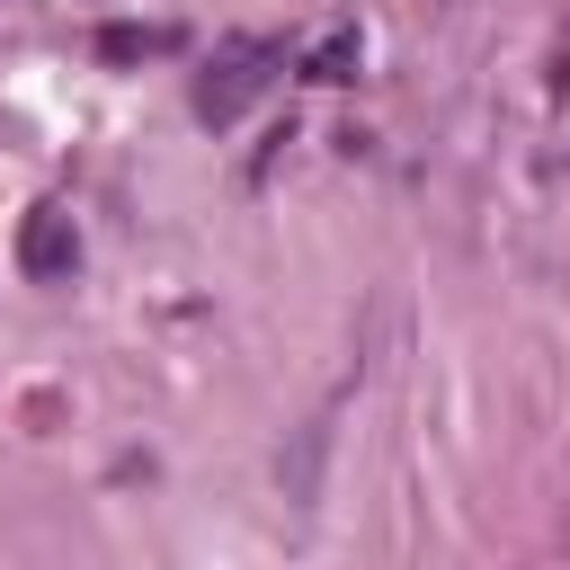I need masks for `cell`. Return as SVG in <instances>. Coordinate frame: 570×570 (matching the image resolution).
<instances>
[{"instance_id": "obj_2", "label": "cell", "mask_w": 570, "mask_h": 570, "mask_svg": "<svg viewBox=\"0 0 570 570\" xmlns=\"http://www.w3.org/2000/svg\"><path fill=\"white\" fill-rule=\"evenodd\" d=\"M71 258H80V240H71V214H53V205H45V214L27 223V276H62Z\"/></svg>"}, {"instance_id": "obj_1", "label": "cell", "mask_w": 570, "mask_h": 570, "mask_svg": "<svg viewBox=\"0 0 570 570\" xmlns=\"http://www.w3.org/2000/svg\"><path fill=\"white\" fill-rule=\"evenodd\" d=\"M258 62H267V45H240V53H223V80H205V89H196V107H205V116H232V107H240V98L267 80Z\"/></svg>"}]
</instances>
